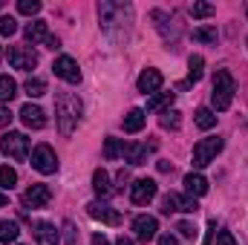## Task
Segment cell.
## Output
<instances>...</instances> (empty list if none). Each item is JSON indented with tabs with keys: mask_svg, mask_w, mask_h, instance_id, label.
Masks as SVG:
<instances>
[{
	"mask_svg": "<svg viewBox=\"0 0 248 245\" xmlns=\"http://www.w3.org/2000/svg\"><path fill=\"white\" fill-rule=\"evenodd\" d=\"M156 231H159L156 216H136V219H133V234H136L139 243H150V240L156 237Z\"/></svg>",
	"mask_w": 248,
	"mask_h": 245,
	"instance_id": "obj_14",
	"label": "cell"
},
{
	"mask_svg": "<svg viewBox=\"0 0 248 245\" xmlns=\"http://www.w3.org/2000/svg\"><path fill=\"white\" fill-rule=\"evenodd\" d=\"M87 214H90L93 219L104 222V225H119V222H122V214H119L113 205H107L104 199H95V202H90V205H87Z\"/></svg>",
	"mask_w": 248,
	"mask_h": 245,
	"instance_id": "obj_9",
	"label": "cell"
},
{
	"mask_svg": "<svg viewBox=\"0 0 248 245\" xmlns=\"http://www.w3.org/2000/svg\"><path fill=\"white\" fill-rule=\"evenodd\" d=\"M55 116H58L61 136H72L75 124L81 119V98L72 95V92H58V98H55Z\"/></svg>",
	"mask_w": 248,
	"mask_h": 245,
	"instance_id": "obj_1",
	"label": "cell"
},
{
	"mask_svg": "<svg viewBox=\"0 0 248 245\" xmlns=\"http://www.w3.org/2000/svg\"><path fill=\"white\" fill-rule=\"evenodd\" d=\"M0 153L6 159H15V162H23L29 156V138L23 133H6L0 138Z\"/></svg>",
	"mask_w": 248,
	"mask_h": 245,
	"instance_id": "obj_3",
	"label": "cell"
},
{
	"mask_svg": "<svg viewBox=\"0 0 248 245\" xmlns=\"http://www.w3.org/2000/svg\"><path fill=\"white\" fill-rule=\"evenodd\" d=\"M17 184V173L9 165H0V190H12Z\"/></svg>",
	"mask_w": 248,
	"mask_h": 245,
	"instance_id": "obj_28",
	"label": "cell"
},
{
	"mask_svg": "<svg viewBox=\"0 0 248 245\" xmlns=\"http://www.w3.org/2000/svg\"><path fill=\"white\" fill-rule=\"evenodd\" d=\"M162 84H165V78L159 69H144L139 75V92H144V95H156L162 90Z\"/></svg>",
	"mask_w": 248,
	"mask_h": 245,
	"instance_id": "obj_15",
	"label": "cell"
},
{
	"mask_svg": "<svg viewBox=\"0 0 248 245\" xmlns=\"http://www.w3.org/2000/svg\"><path fill=\"white\" fill-rule=\"evenodd\" d=\"M217 26H199V29H193V41H199V44H217Z\"/></svg>",
	"mask_w": 248,
	"mask_h": 245,
	"instance_id": "obj_27",
	"label": "cell"
},
{
	"mask_svg": "<svg viewBox=\"0 0 248 245\" xmlns=\"http://www.w3.org/2000/svg\"><path fill=\"white\" fill-rule=\"evenodd\" d=\"M55 75L61 78V81H66V84H78L81 81V69H78V63H75V58H69V55H61V58H55Z\"/></svg>",
	"mask_w": 248,
	"mask_h": 245,
	"instance_id": "obj_11",
	"label": "cell"
},
{
	"mask_svg": "<svg viewBox=\"0 0 248 245\" xmlns=\"http://www.w3.org/2000/svg\"><path fill=\"white\" fill-rule=\"evenodd\" d=\"M187 84H199L202 81V75H205V58L202 55H190V61H187Z\"/></svg>",
	"mask_w": 248,
	"mask_h": 245,
	"instance_id": "obj_23",
	"label": "cell"
},
{
	"mask_svg": "<svg viewBox=\"0 0 248 245\" xmlns=\"http://www.w3.org/2000/svg\"><path fill=\"white\" fill-rule=\"evenodd\" d=\"M144 122H147V116H144V110H130L127 116H124V122H122V127H124V133H139L141 127H144Z\"/></svg>",
	"mask_w": 248,
	"mask_h": 245,
	"instance_id": "obj_22",
	"label": "cell"
},
{
	"mask_svg": "<svg viewBox=\"0 0 248 245\" xmlns=\"http://www.w3.org/2000/svg\"><path fill=\"white\" fill-rule=\"evenodd\" d=\"M185 190H187V196H205L208 193V179L205 176H199V173H187L185 176Z\"/></svg>",
	"mask_w": 248,
	"mask_h": 245,
	"instance_id": "obj_21",
	"label": "cell"
},
{
	"mask_svg": "<svg viewBox=\"0 0 248 245\" xmlns=\"http://www.w3.org/2000/svg\"><path fill=\"white\" fill-rule=\"evenodd\" d=\"M20 122L26 124L29 130H44V127H46V116H44L41 107H35V104H23V110H20Z\"/></svg>",
	"mask_w": 248,
	"mask_h": 245,
	"instance_id": "obj_17",
	"label": "cell"
},
{
	"mask_svg": "<svg viewBox=\"0 0 248 245\" xmlns=\"http://www.w3.org/2000/svg\"><path fill=\"white\" fill-rule=\"evenodd\" d=\"M15 32H17V20H15L12 15H3V17H0V35L9 38V35H15Z\"/></svg>",
	"mask_w": 248,
	"mask_h": 245,
	"instance_id": "obj_34",
	"label": "cell"
},
{
	"mask_svg": "<svg viewBox=\"0 0 248 245\" xmlns=\"http://www.w3.org/2000/svg\"><path fill=\"white\" fill-rule=\"evenodd\" d=\"M9 63H12L15 69L29 72V69L38 66V55H35L29 46H9Z\"/></svg>",
	"mask_w": 248,
	"mask_h": 245,
	"instance_id": "obj_10",
	"label": "cell"
},
{
	"mask_svg": "<svg viewBox=\"0 0 248 245\" xmlns=\"http://www.w3.org/2000/svg\"><path fill=\"white\" fill-rule=\"evenodd\" d=\"M116 245H133V240H130V237H124V234H122V237L116 240Z\"/></svg>",
	"mask_w": 248,
	"mask_h": 245,
	"instance_id": "obj_41",
	"label": "cell"
},
{
	"mask_svg": "<svg viewBox=\"0 0 248 245\" xmlns=\"http://www.w3.org/2000/svg\"><path fill=\"white\" fill-rule=\"evenodd\" d=\"M159 245H179V240H176L173 234H162V237H159Z\"/></svg>",
	"mask_w": 248,
	"mask_h": 245,
	"instance_id": "obj_39",
	"label": "cell"
},
{
	"mask_svg": "<svg viewBox=\"0 0 248 245\" xmlns=\"http://www.w3.org/2000/svg\"><path fill=\"white\" fill-rule=\"evenodd\" d=\"M17 95V84L9 75H0V101H12Z\"/></svg>",
	"mask_w": 248,
	"mask_h": 245,
	"instance_id": "obj_29",
	"label": "cell"
},
{
	"mask_svg": "<svg viewBox=\"0 0 248 245\" xmlns=\"http://www.w3.org/2000/svg\"><path fill=\"white\" fill-rule=\"evenodd\" d=\"M6 202H9V199H6V193L0 190V208H6Z\"/></svg>",
	"mask_w": 248,
	"mask_h": 245,
	"instance_id": "obj_42",
	"label": "cell"
},
{
	"mask_svg": "<svg viewBox=\"0 0 248 245\" xmlns=\"http://www.w3.org/2000/svg\"><path fill=\"white\" fill-rule=\"evenodd\" d=\"M0 9H3V0H0Z\"/></svg>",
	"mask_w": 248,
	"mask_h": 245,
	"instance_id": "obj_43",
	"label": "cell"
},
{
	"mask_svg": "<svg viewBox=\"0 0 248 245\" xmlns=\"http://www.w3.org/2000/svg\"><path fill=\"white\" fill-rule=\"evenodd\" d=\"M217 245H240V243L234 240L231 231H219V234H217Z\"/></svg>",
	"mask_w": 248,
	"mask_h": 245,
	"instance_id": "obj_37",
	"label": "cell"
},
{
	"mask_svg": "<svg viewBox=\"0 0 248 245\" xmlns=\"http://www.w3.org/2000/svg\"><path fill=\"white\" fill-rule=\"evenodd\" d=\"M93 190L101 196V199H107L110 193H113V184H110V173L104 170V168H98L95 173H93Z\"/></svg>",
	"mask_w": 248,
	"mask_h": 245,
	"instance_id": "obj_20",
	"label": "cell"
},
{
	"mask_svg": "<svg viewBox=\"0 0 248 245\" xmlns=\"http://www.w3.org/2000/svg\"><path fill=\"white\" fill-rule=\"evenodd\" d=\"M32 234H35L38 245H58V240H61V234L52 222H32Z\"/></svg>",
	"mask_w": 248,
	"mask_h": 245,
	"instance_id": "obj_16",
	"label": "cell"
},
{
	"mask_svg": "<svg viewBox=\"0 0 248 245\" xmlns=\"http://www.w3.org/2000/svg\"><path fill=\"white\" fill-rule=\"evenodd\" d=\"M214 124H217L214 110H208V107H199V110H196V127H199V130H211Z\"/></svg>",
	"mask_w": 248,
	"mask_h": 245,
	"instance_id": "obj_30",
	"label": "cell"
},
{
	"mask_svg": "<svg viewBox=\"0 0 248 245\" xmlns=\"http://www.w3.org/2000/svg\"><path fill=\"white\" fill-rule=\"evenodd\" d=\"M9 124H12V113H9L6 107H0V130H3V127H9Z\"/></svg>",
	"mask_w": 248,
	"mask_h": 245,
	"instance_id": "obj_38",
	"label": "cell"
},
{
	"mask_svg": "<svg viewBox=\"0 0 248 245\" xmlns=\"http://www.w3.org/2000/svg\"><path fill=\"white\" fill-rule=\"evenodd\" d=\"M122 156H124L122 138H116V136H107V141H104V159H107V162H116V159H122Z\"/></svg>",
	"mask_w": 248,
	"mask_h": 245,
	"instance_id": "obj_24",
	"label": "cell"
},
{
	"mask_svg": "<svg viewBox=\"0 0 248 245\" xmlns=\"http://www.w3.org/2000/svg\"><path fill=\"white\" fill-rule=\"evenodd\" d=\"M32 168H35L38 173H44V176L55 173V170H58V156H55V150H52L49 144H38V147L32 150Z\"/></svg>",
	"mask_w": 248,
	"mask_h": 245,
	"instance_id": "obj_5",
	"label": "cell"
},
{
	"mask_svg": "<svg viewBox=\"0 0 248 245\" xmlns=\"http://www.w3.org/2000/svg\"><path fill=\"white\" fill-rule=\"evenodd\" d=\"M217 9H214V3H193L190 6V15L196 17V20H202V17H211Z\"/></svg>",
	"mask_w": 248,
	"mask_h": 245,
	"instance_id": "obj_32",
	"label": "cell"
},
{
	"mask_svg": "<svg viewBox=\"0 0 248 245\" xmlns=\"http://www.w3.org/2000/svg\"><path fill=\"white\" fill-rule=\"evenodd\" d=\"M17 12L26 15V17H35V15L41 12V3H38V0H20V3H17Z\"/></svg>",
	"mask_w": 248,
	"mask_h": 245,
	"instance_id": "obj_33",
	"label": "cell"
},
{
	"mask_svg": "<svg viewBox=\"0 0 248 245\" xmlns=\"http://www.w3.org/2000/svg\"><path fill=\"white\" fill-rule=\"evenodd\" d=\"M159 124H162L165 130H179V124H182V113H179V110H165L162 119H159Z\"/></svg>",
	"mask_w": 248,
	"mask_h": 245,
	"instance_id": "obj_31",
	"label": "cell"
},
{
	"mask_svg": "<svg viewBox=\"0 0 248 245\" xmlns=\"http://www.w3.org/2000/svg\"><path fill=\"white\" fill-rule=\"evenodd\" d=\"M17 222H12V219H0V243H15L17 240Z\"/></svg>",
	"mask_w": 248,
	"mask_h": 245,
	"instance_id": "obj_26",
	"label": "cell"
},
{
	"mask_svg": "<svg viewBox=\"0 0 248 245\" xmlns=\"http://www.w3.org/2000/svg\"><path fill=\"white\" fill-rule=\"evenodd\" d=\"M199 211V205H196V199L193 196H182V193H168L165 199H162V214H196Z\"/></svg>",
	"mask_w": 248,
	"mask_h": 245,
	"instance_id": "obj_7",
	"label": "cell"
},
{
	"mask_svg": "<svg viewBox=\"0 0 248 245\" xmlns=\"http://www.w3.org/2000/svg\"><path fill=\"white\" fill-rule=\"evenodd\" d=\"M63 243L66 245H78V231H75V225L66 219L63 222Z\"/></svg>",
	"mask_w": 248,
	"mask_h": 245,
	"instance_id": "obj_35",
	"label": "cell"
},
{
	"mask_svg": "<svg viewBox=\"0 0 248 245\" xmlns=\"http://www.w3.org/2000/svg\"><path fill=\"white\" fill-rule=\"evenodd\" d=\"M26 41H29V44H44V46H49V49H58V38L49 35L46 20H32V23L26 26Z\"/></svg>",
	"mask_w": 248,
	"mask_h": 245,
	"instance_id": "obj_8",
	"label": "cell"
},
{
	"mask_svg": "<svg viewBox=\"0 0 248 245\" xmlns=\"http://www.w3.org/2000/svg\"><path fill=\"white\" fill-rule=\"evenodd\" d=\"M156 144H124V162L130 165H144L147 162V153L153 150Z\"/></svg>",
	"mask_w": 248,
	"mask_h": 245,
	"instance_id": "obj_18",
	"label": "cell"
},
{
	"mask_svg": "<svg viewBox=\"0 0 248 245\" xmlns=\"http://www.w3.org/2000/svg\"><path fill=\"white\" fill-rule=\"evenodd\" d=\"M176 231H179V234H182L185 240H196V234H199L193 222H179V225H176Z\"/></svg>",
	"mask_w": 248,
	"mask_h": 245,
	"instance_id": "obj_36",
	"label": "cell"
},
{
	"mask_svg": "<svg viewBox=\"0 0 248 245\" xmlns=\"http://www.w3.org/2000/svg\"><path fill=\"white\" fill-rule=\"evenodd\" d=\"M150 17L156 20V29L162 32L165 44H170V46L176 49V41H179V23H176L168 12H162V9H153V12H150Z\"/></svg>",
	"mask_w": 248,
	"mask_h": 245,
	"instance_id": "obj_6",
	"label": "cell"
},
{
	"mask_svg": "<svg viewBox=\"0 0 248 245\" xmlns=\"http://www.w3.org/2000/svg\"><path fill=\"white\" fill-rule=\"evenodd\" d=\"M234 92H237V84H234V75L228 69H217L214 75V92H211V101L217 110H228L231 101H234Z\"/></svg>",
	"mask_w": 248,
	"mask_h": 245,
	"instance_id": "obj_2",
	"label": "cell"
},
{
	"mask_svg": "<svg viewBox=\"0 0 248 245\" xmlns=\"http://www.w3.org/2000/svg\"><path fill=\"white\" fill-rule=\"evenodd\" d=\"M90 245H110V240H107L104 234H95V237H93V243H90Z\"/></svg>",
	"mask_w": 248,
	"mask_h": 245,
	"instance_id": "obj_40",
	"label": "cell"
},
{
	"mask_svg": "<svg viewBox=\"0 0 248 245\" xmlns=\"http://www.w3.org/2000/svg\"><path fill=\"white\" fill-rule=\"evenodd\" d=\"M153 196H156V182H153V179H136V182L130 184V199H133V205H147Z\"/></svg>",
	"mask_w": 248,
	"mask_h": 245,
	"instance_id": "obj_13",
	"label": "cell"
},
{
	"mask_svg": "<svg viewBox=\"0 0 248 245\" xmlns=\"http://www.w3.org/2000/svg\"><path fill=\"white\" fill-rule=\"evenodd\" d=\"M173 98H176V92H156V95L147 98V110L150 113H165V110H170Z\"/></svg>",
	"mask_w": 248,
	"mask_h": 245,
	"instance_id": "obj_19",
	"label": "cell"
},
{
	"mask_svg": "<svg viewBox=\"0 0 248 245\" xmlns=\"http://www.w3.org/2000/svg\"><path fill=\"white\" fill-rule=\"evenodd\" d=\"M222 150V138L219 136H211V138H202L196 147H193V168H208Z\"/></svg>",
	"mask_w": 248,
	"mask_h": 245,
	"instance_id": "obj_4",
	"label": "cell"
},
{
	"mask_svg": "<svg viewBox=\"0 0 248 245\" xmlns=\"http://www.w3.org/2000/svg\"><path fill=\"white\" fill-rule=\"evenodd\" d=\"M49 199H52L49 184H32V187H26V193H23V205H26V208H46Z\"/></svg>",
	"mask_w": 248,
	"mask_h": 245,
	"instance_id": "obj_12",
	"label": "cell"
},
{
	"mask_svg": "<svg viewBox=\"0 0 248 245\" xmlns=\"http://www.w3.org/2000/svg\"><path fill=\"white\" fill-rule=\"evenodd\" d=\"M23 90H26L29 98H41V95H46V81L44 78H29L23 84Z\"/></svg>",
	"mask_w": 248,
	"mask_h": 245,
	"instance_id": "obj_25",
	"label": "cell"
}]
</instances>
